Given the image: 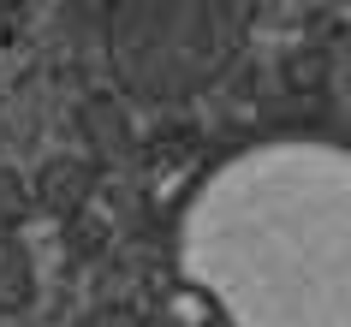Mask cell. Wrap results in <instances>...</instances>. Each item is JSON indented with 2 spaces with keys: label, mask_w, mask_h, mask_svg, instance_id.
Segmentation results:
<instances>
[{
  "label": "cell",
  "mask_w": 351,
  "mask_h": 327,
  "mask_svg": "<svg viewBox=\"0 0 351 327\" xmlns=\"http://www.w3.org/2000/svg\"><path fill=\"white\" fill-rule=\"evenodd\" d=\"M208 280L244 327H339L346 202L339 173H286L226 191L208 226Z\"/></svg>",
  "instance_id": "6da1fadb"
},
{
  "label": "cell",
  "mask_w": 351,
  "mask_h": 327,
  "mask_svg": "<svg viewBox=\"0 0 351 327\" xmlns=\"http://www.w3.org/2000/svg\"><path fill=\"white\" fill-rule=\"evenodd\" d=\"M256 0H113L108 42L131 90H197L239 48Z\"/></svg>",
  "instance_id": "7a4b0ae2"
}]
</instances>
